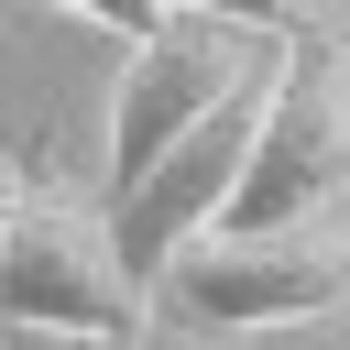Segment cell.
Returning <instances> with one entry per match:
<instances>
[{"instance_id":"cell-5","label":"cell","mask_w":350,"mask_h":350,"mask_svg":"<svg viewBox=\"0 0 350 350\" xmlns=\"http://www.w3.org/2000/svg\"><path fill=\"white\" fill-rule=\"evenodd\" d=\"M164 11H219V22H241V33H328L339 22V0H164Z\"/></svg>"},{"instance_id":"cell-1","label":"cell","mask_w":350,"mask_h":350,"mask_svg":"<svg viewBox=\"0 0 350 350\" xmlns=\"http://www.w3.org/2000/svg\"><path fill=\"white\" fill-rule=\"evenodd\" d=\"M350 295V219H208L164 252L153 273V317L175 328H284V317H328Z\"/></svg>"},{"instance_id":"cell-2","label":"cell","mask_w":350,"mask_h":350,"mask_svg":"<svg viewBox=\"0 0 350 350\" xmlns=\"http://www.w3.org/2000/svg\"><path fill=\"white\" fill-rule=\"evenodd\" d=\"M317 208H350V22L295 33L273 55L252 153L219 197V219H317Z\"/></svg>"},{"instance_id":"cell-3","label":"cell","mask_w":350,"mask_h":350,"mask_svg":"<svg viewBox=\"0 0 350 350\" xmlns=\"http://www.w3.org/2000/svg\"><path fill=\"white\" fill-rule=\"evenodd\" d=\"M0 328H55V339H131L153 328V284L120 262L109 219L77 197H11L0 208Z\"/></svg>"},{"instance_id":"cell-6","label":"cell","mask_w":350,"mask_h":350,"mask_svg":"<svg viewBox=\"0 0 350 350\" xmlns=\"http://www.w3.org/2000/svg\"><path fill=\"white\" fill-rule=\"evenodd\" d=\"M66 11H77V22H109V33H142L164 0H66Z\"/></svg>"},{"instance_id":"cell-4","label":"cell","mask_w":350,"mask_h":350,"mask_svg":"<svg viewBox=\"0 0 350 350\" xmlns=\"http://www.w3.org/2000/svg\"><path fill=\"white\" fill-rule=\"evenodd\" d=\"M273 44H284V33H241V22H219V11H153V22L131 33L120 88H109V186H131V175H142L219 88H241Z\"/></svg>"}]
</instances>
